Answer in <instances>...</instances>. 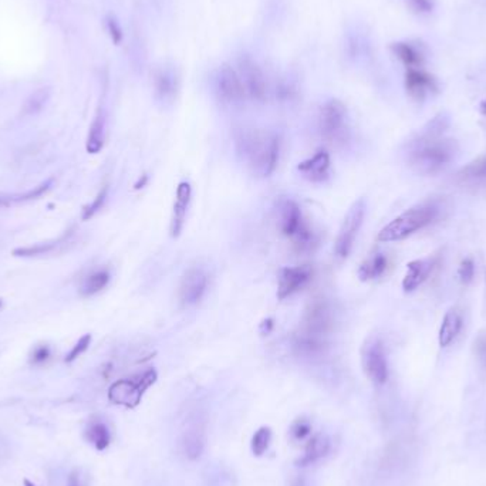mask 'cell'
<instances>
[{
	"label": "cell",
	"instance_id": "obj_1",
	"mask_svg": "<svg viewBox=\"0 0 486 486\" xmlns=\"http://www.w3.org/2000/svg\"><path fill=\"white\" fill-rule=\"evenodd\" d=\"M237 147L255 175L266 178L273 174L280 152V139L276 132L263 130L243 131L237 138Z\"/></svg>",
	"mask_w": 486,
	"mask_h": 486
},
{
	"label": "cell",
	"instance_id": "obj_2",
	"mask_svg": "<svg viewBox=\"0 0 486 486\" xmlns=\"http://www.w3.org/2000/svg\"><path fill=\"white\" fill-rule=\"evenodd\" d=\"M458 154V144L451 138L421 134L409 145V164L423 175H434L448 167Z\"/></svg>",
	"mask_w": 486,
	"mask_h": 486
},
{
	"label": "cell",
	"instance_id": "obj_3",
	"mask_svg": "<svg viewBox=\"0 0 486 486\" xmlns=\"http://www.w3.org/2000/svg\"><path fill=\"white\" fill-rule=\"evenodd\" d=\"M440 215V206L435 202H421L387 223L377 235L380 242H399L410 237L418 230L431 225Z\"/></svg>",
	"mask_w": 486,
	"mask_h": 486
},
{
	"label": "cell",
	"instance_id": "obj_4",
	"mask_svg": "<svg viewBox=\"0 0 486 486\" xmlns=\"http://www.w3.org/2000/svg\"><path fill=\"white\" fill-rule=\"evenodd\" d=\"M335 328V310L326 299H314L304 310L296 337L316 346L329 347V336Z\"/></svg>",
	"mask_w": 486,
	"mask_h": 486
},
{
	"label": "cell",
	"instance_id": "obj_5",
	"mask_svg": "<svg viewBox=\"0 0 486 486\" xmlns=\"http://www.w3.org/2000/svg\"><path fill=\"white\" fill-rule=\"evenodd\" d=\"M280 232L292 240L297 252H311L318 245V237L306 222L300 206L293 199H282L278 205Z\"/></svg>",
	"mask_w": 486,
	"mask_h": 486
},
{
	"label": "cell",
	"instance_id": "obj_6",
	"mask_svg": "<svg viewBox=\"0 0 486 486\" xmlns=\"http://www.w3.org/2000/svg\"><path fill=\"white\" fill-rule=\"evenodd\" d=\"M212 89L218 103L228 108H237L248 100L245 86L236 66L222 63L212 75Z\"/></svg>",
	"mask_w": 486,
	"mask_h": 486
},
{
	"label": "cell",
	"instance_id": "obj_7",
	"mask_svg": "<svg viewBox=\"0 0 486 486\" xmlns=\"http://www.w3.org/2000/svg\"><path fill=\"white\" fill-rule=\"evenodd\" d=\"M317 125L320 135L329 144H343L349 137V113L343 101L330 99L318 110Z\"/></svg>",
	"mask_w": 486,
	"mask_h": 486
},
{
	"label": "cell",
	"instance_id": "obj_8",
	"mask_svg": "<svg viewBox=\"0 0 486 486\" xmlns=\"http://www.w3.org/2000/svg\"><path fill=\"white\" fill-rule=\"evenodd\" d=\"M236 68L240 74L243 86H245L248 100L259 104L266 103L272 96L273 85L263 66L255 57L242 54L237 58Z\"/></svg>",
	"mask_w": 486,
	"mask_h": 486
},
{
	"label": "cell",
	"instance_id": "obj_9",
	"mask_svg": "<svg viewBox=\"0 0 486 486\" xmlns=\"http://www.w3.org/2000/svg\"><path fill=\"white\" fill-rule=\"evenodd\" d=\"M156 373L147 370L131 378H124L111 385L108 397L114 404L125 405V407H135L139 404L144 392L155 382Z\"/></svg>",
	"mask_w": 486,
	"mask_h": 486
},
{
	"label": "cell",
	"instance_id": "obj_10",
	"mask_svg": "<svg viewBox=\"0 0 486 486\" xmlns=\"http://www.w3.org/2000/svg\"><path fill=\"white\" fill-rule=\"evenodd\" d=\"M366 201L361 198L359 201H356L351 208L349 209L343 225L340 228L339 236L336 239V245H335V254L336 258L340 261H344L349 258L353 247H354V242L356 237L363 226L364 222V216H366Z\"/></svg>",
	"mask_w": 486,
	"mask_h": 486
},
{
	"label": "cell",
	"instance_id": "obj_11",
	"mask_svg": "<svg viewBox=\"0 0 486 486\" xmlns=\"http://www.w3.org/2000/svg\"><path fill=\"white\" fill-rule=\"evenodd\" d=\"M361 363L366 375L375 385H384L388 381L390 370L387 354L382 343L378 339L368 340L361 353Z\"/></svg>",
	"mask_w": 486,
	"mask_h": 486
},
{
	"label": "cell",
	"instance_id": "obj_12",
	"mask_svg": "<svg viewBox=\"0 0 486 486\" xmlns=\"http://www.w3.org/2000/svg\"><path fill=\"white\" fill-rule=\"evenodd\" d=\"M180 92V73L173 64H162L154 73V94L162 104H171Z\"/></svg>",
	"mask_w": 486,
	"mask_h": 486
},
{
	"label": "cell",
	"instance_id": "obj_13",
	"mask_svg": "<svg viewBox=\"0 0 486 486\" xmlns=\"http://www.w3.org/2000/svg\"><path fill=\"white\" fill-rule=\"evenodd\" d=\"M313 279V268L310 265L283 268L278 278V299L285 300L304 289Z\"/></svg>",
	"mask_w": 486,
	"mask_h": 486
},
{
	"label": "cell",
	"instance_id": "obj_14",
	"mask_svg": "<svg viewBox=\"0 0 486 486\" xmlns=\"http://www.w3.org/2000/svg\"><path fill=\"white\" fill-rule=\"evenodd\" d=\"M178 445H180L181 454L187 459L195 461L201 458L206 445V431H205L204 423L198 418L194 421H189L181 432Z\"/></svg>",
	"mask_w": 486,
	"mask_h": 486
},
{
	"label": "cell",
	"instance_id": "obj_15",
	"mask_svg": "<svg viewBox=\"0 0 486 486\" xmlns=\"http://www.w3.org/2000/svg\"><path fill=\"white\" fill-rule=\"evenodd\" d=\"M208 289V276L199 268L187 270L180 285V300L184 306H194L204 297Z\"/></svg>",
	"mask_w": 486,
	"mask_h": 486
},
{
	"label": "cell",
	"instance_id": "obj_16",
	"mask_svg": "<svg viewBox=\"0 0 486 486\" xmlns=\"http://www.w3.org/2000/svg\"><path fill=\"white\" fill-rule=\"evenodd\" d=\"M437 265H438V259L435 256L411 261L407 265V272H405V276L402 279V290L405 293L416 292L420 286H423L430 279Z\"/></svg>",
	"mask_w": 486,
	"mask_h": 486
},
{
	"label": "cell",
	"instance_id": "obj_17",
	"mask_svg": "<svg viewBox=\"0 0 486 486\" xmlns=\"http://www.w3.org/2000/svg\"><path fill=\"white\" fill-rule=\"evenodd\" d=\"M405 90L416 101H423L430 93L438 92L435 77L421 68H409L405 73Z\"/></svg>",
	"mask_w": 486,
	"mask_h": 486
},
{
	"label": "cell",
	"instance_id": "obj_18",
	"mask_svg": "<svg viewBox=\"0 0 486 486\" xmlns=\"http://www.w3.org/2000/svg\"><path fill=\"white\" fill-rule=\"evenodd\" d=\"M297 170L310 182L328 181L330 178V156L326 151H318L311 158L300 162Z\"/></svg>",
	"mask_w": 486,
	"mask_h": 486
},
{
	"label": "cell",
	"instance_id": "obj_19",
	"mask_svg": "<svg viewBox=\"0 0 486 486\" xmlns=\"http://www.w3.org/2000/svg\"><path fill=\"white\" fill-rule=\"evenodd\" d=\"M191 195L192 189L189 182L182 181L177 187L175 192V204H174V212H173V219H171V236L178 237L182 232L188 206L191 202Z\"/></svg>",
	"mask_w": 486,
	"mask_h": 486
},
{
	"label": "cell",
	"instance_id": "obj_20",
	"mask_svg": "<svg viewBox=\"0 0 486 486\" xmlns=\"http://www.w3.org/2000/svg\"><path fill=\"white\" fill-rule=\"evenodd\" d=\"M463 328V318L462 313L456 307H451L441 321L440 332H438V344L441 349L449 347L456 337L459 336L461 330Z\"/></svg>",
	"mask_w": 486,
	"mask_h": 486
},
{
	"label": "cell",
	"instance_id": "obj_21",
	"mask_svg": "<svg viewBox=\"0 0 486 486\" xmlns=\"http://www.w3.org/2000/svg\"><path fill=\"white\" fill-rule=\"evenodd\" d=\"M332 449V441L326 434H316L311 437L304 448L303 456L299 459L300 466L311 465L324 456H328V454Z\"/></svg>",
	"mask_w": 486,
	"mask_h": 486
},
{
	"label": "cell",
	"instance_id": "obj_22",
	"mask_svg": "<svg viewBox=\"0 0 486 486\" xmlns=\"http://www.w3.org/2000/svg\"><path fill=\"white\" fill-rule=\"evenodd\" d=\"M391 53L409 68H420L424 63L423 51L410 42H395L390 46Z\"/></svg>",
	"mask_w": 486,
	"mask_h": 486
},
{
	"label": "cell",
	"instance_id": "obj_23",
	"mask_svg": "<svg viewBox=\"0 0 486 486\" xmlns=\"http://www.w3.org/2000/svg\"><path fill=\"white\" fill-rule=\"evenodd\" d=\"M388 265L390 261L385 254H374L360 265L357 275L363 282L377 280L387 272Z\"/></svg>",
	"mask_w": 486,
	"mask_h": 486
},
{
	"label": "cell",
	"instance_id": "obj_24",
	"mask_svg": "<svg viewBox=\"0 0 486 486\" xmlns=\"http://www.w3.org/2000/svg\"><path fill=\"white\" fill-rule=\"evenodd\" d=\"M104 134H106V116H104L103 108H100L92 123L89 138H87V151L90 154H97L103 148Z\"/></svg>",
	"mask_w": 486,
	"mask_h": 486
},
{
	"label": "cell",
	"instance_id": "obj_25",
	"mask_svg": "<svg viewBox=\"0 0 486 486\" xmlns=\"http://www.w3.org/2000/svg\"><path fill=\"white\" fill-rule=\"evenodd\" d=\"M86 438L94 445L96 449L104 451L111 442V434L108 427L101 421H93L86 430Z\"/></svg>",
	"mask_w": 486,
	"mask_h": 486
},
{
	"label": "cell",
	"instance_id": "obj_26",
	"mask_svg": "<svg viewBox=\"0 0 486 486\" xmlns=\"http://www.w3.org/2000/svg\"><path fill=\"white\" fill-rule=\"evenodd\" d=\"M272 93L276 94V99L283 103H290L297 97L299 86L297 80L292 74H286L278 80V83L273 86Z\"/></svg>",
	"mask_w": 486,
	"mask_h": 486
},
{
	"label": "cell",
	"instance_id": "obj_27",
	"mask_svg": "<svg viewBox=\"0 0 486 486\" xmlns=\"http://www.w3.org/2000/svg\"><path fill=\"white\" fill-rule=\"evenodd\" d=\"M51 185V181H47L42 185H39L37 188L25 192V194H0V208H8L13 204L18 202H25V201H30V199H36L39 197H42Z\"/></svg>",
	"mask_w": 486,
	"mask_h": 486
},
{
	"label": "cell",
	"instance_id": "obj_28",
	"mask_svg": "<svg viewBox=\"0 0 486 486\" xmlns=\"http://www.w3.org/2000/svg\"><path fill=\"white\" fill-rule=\"evenodd\" d=\"M110 282V273L107 270H97L92 273L81 286V293L85 296H93L99 292H101Z\"/></svg>",
	"mask_w": 486,
	"mask_h": 486
},
{
	"label": "cell",
	"instance_id": "obj_29",
	"mask_svg": "<svg viewBox=\"0 0 486 486\" xmlns=\"http://www.w3.org/2000/svg\"><path fill=\"white\" fill-rule=\"evenodd\" d=\"M463 180L486 181V154L472 161L471 164L463 167L459 173Z\"/></svg>",
	"mask_w": 486,
	"mask_h": 486
},
{
	"label": "cell",
	"instance_id": "obj_30",
	"mask_svg": "<svg viewBox=\"0 0 486 486\" xmlns=\"http://www.w3.org/2000/svg\"><path fill=\"white\" fill-rule=\"evenodd\" d=\"M272 442V430L269 427H261L252 437L251 449L254 455L262 456L268 452Z\"/></svg>",
	"mask_w": 486,
	"mask_h": 486
},
{
	"label": "cell",
	"instance_id": "obj_31",
	"mask_svg": "<svg viewBox=\"0 0 486 486\" xmlns=\"http://www.w3.org/2000/svg\"><path fill=\"white\" fill-rule=\"evenodd\" d=\"M311 430H313L311 423L307 418H297L290 425V438L294 442L306 441L311 435Z\"/></svg>",
	"mask_w": 486,
	"mask_h": 486
},
{
	"label": "cell",
	"instance_id": "obj_32",
	"mask_svg": "<svg viewBox=\"0 0 486 486\" xmlns=\"http://www.w3.org/2000/svg\"><path fill=\"white\" fill-rule=\"evenodd\" d=\"M64 240V237L58 239L57 242L53 243H42V245H36V247H29V248H22V249H16L13 254L15 256H37V255H46L53 252L60 243Z\"/></svg>",
	"mask_w": 486,
	"mask_h": 486
},
{
	"label": "cell",
	"instance_id": "obj_33",
	"mask_svg": "<svg viewBox=\"0 0 486 486\" xmlns=\"http://www.w3.org/2000/svg\"><path fill=\"white\" fill-rule=\"evenodd\" d=\"M49 96H50L49 89H39L37 92H35L26 101V106H25L26 113L33 114V113L40 111L44 107L46 101L49 100Z\"/></svg>",
	"mask_w": 486,
	"mask_h": 486
},
{
	"label": "cell",
	"instance_id": "obj_34",
	"mask_svg": "<svg viewBox=\"0 0 486 486\" xmlns=\"http://www.w3.org/2000/svg\"><path fill=\"white\" fill-rule=\"evenodd\" d=\"M456 276L462 285H465V286L469 285L475 278V262H473V259L465 258L458 266Z\"/></svg>",
	"mask_w": 486,
	"mask_h": 486
},
{
	"label": "cell",
	"instance_id": "obj_35",
	"mask_svg": "<svg viewBox=\"0 0 486 486\" xmlns=\"http://www.w3.org/2000/svg\"><path fill=\"white\" fill-rule=\"evenodd\" d=\"M107 194H108V188L104 187V188L99 192V195L96 197V199H94L89 206L85 208V213H83V219H85V220L93 218V216L101 209V206L104 205V202H106V199H107Z\"/></svg>",
	"mask_w": 486,
	"mask_h": 486
},
{
	"label": "cell",
	"instance_id": "obj_36",
	"mask_svg": "<svg viewBox=\"0 0 486 486\" xmlns=\"http://www.w3.org/2000/svg\"><path fill=\"white\" fill-rule=\"evenodd\" d=\"M90 343H92V336H90V335H86V336L81 337V339L75 343V346L71 349V351L66 356V363H71V361H74L75 359H78L81 354H83V353L89 349Z\"/></svg>",
	"mask_w": 486,
	"mask_h": 486
},
{
	"label": "cell",
	"instance_id": "obj_37",
	"mask_svg": "<svg viewBox=\"0 0 486 486\" xmlns=\"http://www.w3.org/2000/svg\"><path fill=\"white\" fill-rule=\"evenodd\" d=\"M407 4L417 15H428L435 8V0H407Z\"/></svg>",
	"mask_w": 486,
	"mask_h": 486
},
{
	"label": "cell",
	"instance_id": "obj_38",
	"mask_svg": "<svg viewBox=\"0 0 486 486\" xmlns=\"http://www.w3.org/2000/svg\"><path fill=\"white\" fill-rule=\"evenodd\" d=\"M107 32L111 37V40L116 43V44H120L123 42V37H124V33H123V29L118 23V20L113 16H108L107 18Z\"/></svg>",
	"mask_w": 486,
	"mask_h": 486
},
{
	"label": "cell",
	"instance_id": "obj_39",
	"mask_svg": "<svg viewBox=\"0 0 486 486\" xmlns=\"http://www.w3.org/2000/svg\"><path fill=\"white\" fill-rule=\"evenodd\" d=\"M473 350L479 361L486 366V333H480L473 343Z\"/></svg>",
	"mask_w": 486,
	"mask_h": 486
},
{
	"label": "cell",
	"instance_id": "obj_40",
	"mask_svg": "<svg viewBox=\"0 0 486 486\" xmlns=\"http://www.w3.org/2000/svg\"><path fill=\"white\" fill-rule=\"evenodd\" d=\"M49 356H50L49 349L44 347V346H42V347H37V349L33 351V354H32V361H33L35 364H39V363L46 361V360L49 359Z\"/></svg>",
	"mask_w": 486,
	"mask_h": 486
},
{
	"label": "cell",
	"instance_id": "obj_41",
	"mask_svg": "<svg viewBox=\"0 0 486 486\" xmlns=\"http://www.w3.org/2000/svg\"><path fill=\"white\" fill-rule=\"evenodd\" d=\"M67 486H85V483H83V480H81V478H80V475L77 472H73L68 476Z\"/></svg>",
	"mask_w": 486,
	"mask_h": 486
},
{
	"label": "cell",
	"instance_id": "obj_42",
	"mask_svg": "<svg viewBox=\"0 0 486 486\" xmlns=\"http://www.w3.org/2000/svg\"><path fill=\"white\" fill-rule=\"evenodd\" d=\"M261 329H262V332L263 333H270L272 332V329H273V320L272 318H268V320H265L262 324H261Z\"/></svg>",
	"mask_w": 486,
	"mask_h": 486
},
{
	"label": "cell",
	"instance_id": "obj_43",
	"mask_svg": "<svg viewBox=\"0 0 486 486\" xmlns=\"http://www.w3.org/2000/svg\"><path fill=\"white\" fill-rule=\"evenodd\" d=\"M480 113H482L483 116H486V100L480 103Z\"/></svg>",
	"mask_w": 486,
	"mask_h": 486
},
{
	"label": "cell",
	"instance_id": "obj_44",
	"mask_svg": "<svg viewBox=\"0 0 486 486\" xmlns=\"http://www.w3.org/2000/svg\"><path fill=\"white\" fill-rule=\"evenodd\" d=\"M23 485H25V486H36V485H35L33 482H30L29 479H25V480H23Z\"/></svg>",
	"mask_w": 486,
	"mask_h": 486
},
{
	"label": "cell",
	"instance_id": "obj_45",
	"mask_svg": "<svg viewBox=\"0 0 486 486\" xmlns=\"http://www.w3.org/2000/svg\"><path fill=\"white\" fill-rule=\"evenodd\" d=\"M0 306H2V301H0Z\"/></svg>",
	"mask_w": 486,
	"mask_h": 486
}]
</instances>
